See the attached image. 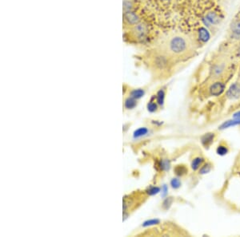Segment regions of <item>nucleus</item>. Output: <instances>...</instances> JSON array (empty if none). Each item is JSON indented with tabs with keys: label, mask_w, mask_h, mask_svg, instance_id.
I'll return each instance as SVG.
<instances>
[{
	"label": "nucleus",
	"mask_w": 240,
	"mask_h": 237,
	"mask_svg": "<svg viewBox=\"0 0 240 237\" xmlns=\"http://www.w3.org/2000/svg\"><path fill=\"white\" fill-rule=\"evenodd\" d=\"M207 20L213 24H217L219 22V18L214 12H210L207 15Z\"/></svg>",
	"instance_id": "nucleus-9"
},
{
	"label": "nucleus",
	"mask_w": 240,
	"mask_h": 237,
	"mask_svg": "<svg viewBox=\"0 0 240 237\" xmlns=\"http://www.w3.org/2000/svg\"><path fill=\"white\" fill-rule=\"evenodd\" d=\"M136 106V102L135 98H128L125 102V106L126 109H132Z\"/></svg>",
	"instance_id": "nucleus-15"
},
{
	"label": "nucleus",
	"mask_w": 240,
	"mask_h": 237,
	"mask_svg": "<svg viewBox=\"0 0 240 237\" xmlns=\"http://www.w3.org/2000/svg\"><path fill=\"white\" fill-rule=\"evenodd\" d=\"M238 55H239V56H240V47H239V48H238Z\"/></svg>",
	"instance_id": "nucleus-26"
},
{
	"label": "nucleus",
	"mask_w": 240,
	"mask_h": 237,
	"mask_svg": "<svg viewBox=\"0 0 240 237\" xmlns=\"http://www.w3.org/2000/svg\"><path fill=\"white\" fill-rule=\"evenodd\" d=\"M204 161V159L200 157H197L195 159H194L193 161H192L191 167L194 170H196L199 168L200 165H201L202 162Z\"/></svg>",
	"instance_id": "nucleus-12"
},
{
	"label": "nucleus",
	"mask_w": 240,
	"mask_h": 237,
	"mask_svg": "<svg viewBox=\"0 0 240 237\" xmlns=\"http://www.w3.org/2000/svg\"><path fill=\"white\" fill-rule=\"evenodd\" d=\"M240 124V119H235L233 120V121H228V122H226L221 125L219 129H227V128L230 127V126H234V125H239Z\"/></svg>",
	"instance_id": "nucleus-8"
},
{
	"label": "nucleus",
	"mask_w": 240,
	"mask_h": 237,
	"mask_svg": "<svg viewBox=\"0 0 240 237\" xmlns=\"http://www.w3.org/2000/svg\"><path fill=\"white\" fill-rule=\"evenodd\" d=\"M131 95V98H133L135 99L140 98H142V97L144 95V91L141 89H135V90L132 91Z\"/></svg>",
	"instance_id": "nucleus-14"
},
{
	"label": "nucleus",
	"mask_w": 240,
	"mask_h": 237,
	"mask_svg": "<svg viewBox=\"0 0 240 237\" xmlns=\"http://www.w3.org/2000/svg\"><path fill=\"white\" fill-rule=\"evenodd\" d=\"M227 152H228V149L226 146L224 145H219L217 148V153L219 155H225L227 154Z\"/></svg>",
	"instance_id": "nucleus-18"
},
{
	"label": "nucleus",
	"mask_w": 240,
	"mask_h": 237,
	"mask_svg": "<svg viewBox=\"0 0 240 237\" xmlns=\"http://www.w3.org/2000/svg\"><path fill=\"white\" fill-rule=\"evenodd\" d=\"M211 169V166H209L208 164L205 165L203 167V168L201 169V173H208Z\"/></svg>",
	"instance_id": "nucleus-23"
},
{
	"label": "nucleus",
	"mask_w": 240,
	"mask_h": 237,
	"mask_svg": "<svg viewBox=\"0 0 240 237\" xmlns=\"http://www.w3.org/2000/svg\"><path fill=\"white\" fill-rule=\"evenodd\" d=\"M169 49L174 54H180L186 48V40L180 36H174L169 42Z\"/></svg>",
	"instance_id": "nucleus-1"
},
{
	"label": "nucleus",
	"mask_w": 240,
	"mask_h": 237,
	"mask_svg": "<svg viewBox=\"0 0 240 237\" xmlns=\"http://www.w3.org/2000/svg\"><path fill=\"white\" fill-rule=\"evenodd\" d=\"M234 119H240V111L234 114Z\"/></svg>",
	"instance_id": "nucleus-25"
},
{
	"label": "nucleus",
	"mask_w": 240,
	"mask_h": 237,
	"mask_svg": "<svg viewBox=\"0 0 240 237\" xmlns=\"http://www.w3.org/2000/svg\"><path fill=\"white\" fill-rule=\"evenodd\" d=\"M164 98H165V94L163 90H159L157 94V102L159 103V105H163V102H164Z\"/></svg>",
	"instance_id": "nucleus-16"
},
{
	"label": "nucleus",
	"mask_w": 240,
	"mask_h": 237,
	"mask_svg": "<svg viewBox=\"0 0 240 237\" xmlns=\"http://www.w3.org/2000/svg\"><path fill=\"white\" fill-rule=\"evenodd\" d=\"M147 108H148V110H149L150 112H154V111L157 110V106L154 102H150L148 106H147Z\"/></svg>",
	"instance_id": "nucleus-20"
},
{
	"label": "nucleus",
	"mask_w": 240,
	"mask_h": 237,
	"mask_svg": "<svg viewBox=\"0 0 240 237\" xmlns=\"http://www.w3.org/2000/svg\"><path fill=\"white\" fill-rule=\"evenodd\" d=\"M199 36L200 40L203 42H207L210 39V34L209 32L205 29V28H201L199 31Z\"/></svg>",
	"instance_id": "nucleus-7"
},
{
	"label": "nucleus",
	"mask_w": 240,
	"mask_h": 237,
	"mask_svg": "<svg viewBox=\"0 0 240 237\" xmlns=\"http://www.w3.org/2000/svg\"><path fill=\"white\" fill-rule=\"evenodd\" d=\"M227 96L231 99L238 98L240 97V85L238 84H233L227 91Z\"/></svg>",
	"instance_id": "nucleus-4"
},
{
	"label": "nucleus",
	"mask_w": 240,
	"mask_h": 237,
	"mask_svg": "<svg viewBox=\"0 0 240 237\" xmlns=\"http://www.w3.org/2000/svg\"><path fill=\"white\" fill-rule=\"evenodd\" d=\"M158 220H149V221H147L146 222L145 224H144V226H147V225H151V224H157L158 223Z\"/></svg>",
	"instance_id": "nucleus-24"
},
{
	"label": "nucleus",
	"mask_w": 240,
	"mask_h": 237,
	"mask_svg": "<svg viewBox=\"0 0 240 237\" xmlns=\"http://www.w3.org/2000/svg\"><path fill=\"white\" fill-rule=\"evenodd\" d=\"M167 60L164 57H157L156 59H155V64L158 67H159L160 69H163L165 66H167Z\"/></svg>",
	"instance_id": "nucleus-10"
},
{
	"label": "nucleus",
	"mask_w": 240,
	"mask_h": 237,
	"mask_svg": "<svg viewBox=\"0 0 240 237\" xmlns=\"http://www.w3.org/2000/svg\"><path fill=\"white\" fill-rule=\"evenodd\" d=\"M147 27L144 24H142V23H139L137 25L132 27L131 28L132 35L137 39L144 38V36L147 34Z\"/></svg>",
	"instance_id": "nucleus-3"
},
{
	"label": "nucleus",
	"mask_w": 240,
	"mask_h": 237,
	"mask_svg": "<svg viewBox=\"0 0 240 237\" xmlns=\"http://www.w3.org/2000/svg\"><path fill=\"white\" fill-rule=\"evenodd\" d=\"M214 133H207V134H205L204 137H202V143L204 144V145L205 146H209L211 145L212 141L214 140Z\"/></svg>",
	"instance_id": "nucleus-6"
},
{
	"label": "nucleus",
	"mask_w": 240,
	"mask_h": 237,
	"mask_svg": "<svg viewBox=\"0 0 240 237\" xmlns=\"http://www.w3.org/2000/svg\"><path fill=\"white\" fill-rule=\"evenodd\" d=\"M231 29L234 31V33L237 34V35H240V20L234 22L232 24Z\"/></svg>",
	"instance_id": "nucleus-17"
},
{
	"label": "nucleus",
	"mask_w": 240,
	"mask_h": 237,
	"mask_svg": "<svg viewBox=\"0 0 240 237\" xmlns=\"http://www.w3.org/2000/svg\"><path fill=\"white\" fill-rule=\"evenodd\" d=\"M171 202H172V199L167 198V200L164 201V203H163V207H164V208H166V209H167V208H168L169 207H170Z\"/></svg>",
	"instance_id": "nucleus-21"
},
{
	"label": "nucleus",
	"mask_w": 240,
	"mask_h": 237,
	"mask_svg": "<svg viewBox=\"0 0 240 237\" xmlns=\"http://www.w3.org/2000/svg\"><path fill=\"white\" fill-rule=\"evenodd\" d=\"M159 192V188H152V189H150L149 192H148V193H149L150 195H154V194H156V193H158Z\"/></svg>",
	"instance_id": "nucleus-22"
},
{
	"label": "nucleus",
	"mask_w": 240,
	"mask_h": 237,
	"mask_svg": "<svg viewBox=\"0 0 240 237\" xmlns=\"http://www.w3.org/2000/svg\"><path fill=\"white\" fill-rule=\"evenodd\" d=\"M123 22L127 26H134L139 24L140 22V18L139 17L137 14L135 12L129 10V11H125L123 15Z\"/></svg>",
	"instance_id": "nucleus-2"
},
{
	"label": "nucleus",
	"mask_w": 240,
	"mask_h": 237,
	"mask_svg": "<svg viewBox=\"0 0 240 237\" xmlns=\"http://www.w3.org/2000/svg\"><path fill=\"white\" fill-rule=\"evenodd\" d=\"M225 86L222 82H215V84L211 86V94L214 96H219V95L222 94V93L224 91Z\"/></svg>",
	"instance_id": "nucleus-5"
},
{
	"label": "nucleus",
	"mask_w": 240,
	"mask_h": 237,
	"mask_svg": "<svg viewBox=\"0 0 240 237\" xmlns=\"http://www.w3.org/2000/svg\"><path fill=\"white\" fill-rule=\"evenodd\" d=\"M148 133V129L147 128H140V129H137L135 133H134V137L135 138H138V137H143V136L146 135Z\"/></svg>",
	"instance_id": "nucleus-11"
},
{
	"label": "nucleus",
	"mask_w": 240,
	"mask_h": 237,
	"mask_svg": "<svg viewBox=\"0 0 240 237\" xmlns=\"http://www.w3.org/2000/svg\"><path fill=\"white\" fill-rule=\"evenodd\" d=\"M180 185H181V183H180V181L178 179L174 178V179L171 181V186L174 189H178V188L180 187Z\"/></svg>",
	"instance_id": "nucleus-19"
},
{
	"label": "nucleus",
	"mask_w": 240,
	"mask_h": 237,
	"mask_svg": "<svg viewBox=\"0 0 240 237\" xmlns=\"http://www.w3.org/2000/svg\"><path fill=\"white\" fill-rule=\"evenodd\" d=\"M174 172L178 176H182L187 173V169L185 166L183 165H178L176 168H174Z\"/></svg>",
	"instance_id": "nucleus-13"
}]
</instances>
